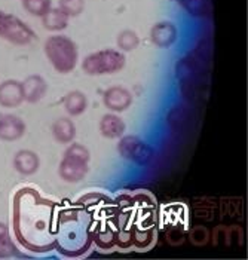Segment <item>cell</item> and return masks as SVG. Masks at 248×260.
<instances>
[{
  "instance_id": "obj_5",
  "label": "cell",
  "mask_w": 248,
  "mask_h": 260,
  "mask_svg": "<svg viewBox=\"0 0 248 260\" xmlns=\"http://www.w3.org/2000/svg\"><path fill=\"white\" fill-rule=\"evenodd\" d=\"M118 153L121 158L137 165H147L155 159V149L137 136H122L118 143Z\"/></svg>"
},
{
  "instance_id": "obj_12",
  "label": "cell",
  "mask_w": 248,
  "mask_h": 260,
  "mask_svg": "<svg viewBox=\"0 0 248 260\" xmlns=\"http://www.w3.org/2000/svg\"><path fill=\"white\" fill-rule=\"evenodd\" d=\"M98 128H100V134L104 139L115 140V139H121L124 136L126 125H125L124 119L121 116H118L116 113L112 112V113H107V115L101 116Z\"/></svg>"
},
{
  "instance_id": "obj_11",
  "label": "cell",
  "mask_w": 248,
  "mask_h": 260,
  "mask_svg": "<svg viewBox=\"0 0 248 260\" xmlns=\"http://www.w3.org/2000/svg\"><path fill=\"white\" fill-rule=\"evenodd\" d=\"M12 164H14L15 171L20 173L21 176H33L38 173L41 167V158L36 152L22 149L15 153Z\"/></svg>"
},
{
  "instance_id": "obj_8",
  "label": "cell",
  "mask_w": 248,
  "mask_h": 260,
  "mask_svg": "<svg viewBox=\"0 0 248 260\" xmlns=\"http://www.w3.org/2000/svg\"><path fill=\"white\" fill-rule=\"evenodd\" d=\"M25 122L17 115L3 113L0 115V140L17 141L25 134Z\"/></svg>"
},
{
  "instance_id": "obj_16",
  "label": "cell",
  "mask_w": 248,
  "mask_h": 260,
  "mask_svg": "<svg viewBox=\"0 0 248 260\" xmlns=\"http://www.w3.org/2000/svg\"><path fill=\"white\" fill-rule=\"evenodd\" d=\"M182 8L193 18H207L211 15V0H180Z\"/></svg>"
},
{
  "instance_id": "obj_15",
  "label": "cell",
  "mask_w": 248,
  "mask_h": 260,
  "mask_svg": "<svg viewBox=\"0 0 248 260\" xmlns=\"http://www.w3.org/2000/svg\"><path fill=\"white\" fill-rule=\"evenodd\" d=\"M62 106L68 116H81L88 109V99L82 91H70L64 97Z\"/></svg>"
},
{
  "instance_id": "obj_20",
  "label": "cell",
  "mask_w": 248,
  "mask_h": 260,
  "mask_svg": "<svg viewBox=\"0 0 248 260\" xmlns=\"http://www.w3.org/2000/svg\"><path fill=\"white\" fill-rule=\"evenodd\" d=\"M166 120H168V125L171 126V129H180L185 126L186 123V110L182 109V106H175L169 110L168 116H166Z\"/></svg>"
},
{
  "instance_id": "obj_7",
  "label": "cell",
  "mask_w": 248,
  "mask_h": 260,
  "mask_svg": "<svg viewBox=\"0 0 248 260\" xmlns=\"http://www.w3.org/2000/svg\"><path fill=\"white\" fill-rule=\"evenodd\" d=\"M103 104L105 109H109L113 113H122L128 110L132 104V94L125 86L116 85L110 86L104 91Z\"/></svg>"
},
{
  "instance_id": "obj_6",
  "label": "cell",
  "mask_w": 248,
  "mask_h": 260,
  "mask_svg": "<svg viewBox=\"0 0 248 260\" xmlns=\"http://www.w3.org/2000/svg\"><path fill=\"white\" fill-rule=\"evenodd\" d=\"M150 42L161 49H168L179 40V28L172 21H159L150 28Z\"/></svg>"
},
{
  "instance_id": "obj_17",
  "label": "cell",
  "mask_w": 248,
  "mask_h": 260,
  "mask_svg": "<svg viewBox=\"0 0 248 260\" xmlns=\"http://www.w3.org/2000/svg\"><path fill=\"white\" fill-rule=\"evenodd\" d=\"M116 45H118V49L124 54L132 52L134 49L140 46V36L137 35V31L131 28H125L122 31H119L116 38Z\"/></svg>"
},
{
  "instance_id": "obj_3",
  "label": "cell",
  "mask_w": 248,
  "mask_h": 260,
  "mask_svg": "<svg viewBox=\"0 0 248 260\" xmlns=\"http://www.w3.org/2000/svg\"><path fill=\"white\" fill-rule=\"evenodd\" d=\"M126 57L119 49L107 48L95 51L82 60V70L88 76H107L124 70Z\"/></svg>"
},
{
  "instance_id": "obj_14",
  "label": "cell",
  "mask_w": 248,
  "mask_h": 260,
  "mask_svg": "<svg viewBox=\"0 0 248 260\" xmlns=\"http://www.w3.org/2000/svg\"><path fill=\"white\" fill-rule=\"evenodd\" d=\"M52 137L60 144H68L76 137V125L68 118H60L52 123Z\"/></svg>"
},
{
  "instance_id": "obj_4",
  "label": "cell",
  "mask_w": 248,
  "mask_h": 260,
  "mask_svg": "<svg viewBox=\"0 0 248 260\" xmlns=\"http://www.w3.org/2000/svg\"><path fill=\"white\" fill-rule=\"evenodd\" d=\"M0 39L6 40L12 45L25 46L36 39V33L21 18L0 11Z\"/></svg>"
},
{
  "instance_id": "obj_13",
  "label": "cell",
  "mask_w": 248,
  "mask_h": 260,
  "mask_svg": "<svg viewBox=\"0 0 248 260\" xmlns=\"http://www.w3.org/2000/svg\"><path fill=\"white\" fill-rule=\"evenodd\" d=\"M41 20L43 28H46L48 31H52V33H60L68 27L70 17H67L58 6L57 8L52 6Z\"/></svg>"
},
{
  "instance_id": "obj_2",
  "label": "cell",
  "mask_w": 248,
  "mask_h": 260,
  "mask_svg": "<svg viewBox=\"0 0 248 260\" xmlns=\"http://www.w3.org/2000/svg\"><path fill=\"white\" fill-rule=\"evenodd\" d=\"M91 153L86 146L73 143L65 149L64 156L58 165V176L67 183L82 181L89 171Z\"/></svg>"
},
{
  "instance_id": "obj_10",
  "label": "cell",
  "mask_w": 248,
  "mask_h": 260,
  "mask_svg": "<svg viewBox=\"0 0 248 260\" xmlns=\"http://www.w3.org/2000/svg\"><path fill=\"white\" fill-rule=\"evenodd\" d=\"M22 85V95L24 101L30 104H36L46 95L48 91V83L42 78L41 75H31L27 76L21 82Z\"/></svg>"
},
{
  "instance_id": "obj_21",
  "label": "cell",
  "mask_w": 248,
  "mask_h": 260,
  "mask_svg": "<svg viewBox=\"0 0 248 260\" xmlns=\"http://www.w3.org/2000/svg\"><path fill=\"white\" fill-rule=\"evenodd\" d=\"M9 244V231H8V226L0 221V256L5 254V250Z\"/></svg>"
},
{
  "instance_id": "obj_18",
  "label": "cell",
  "mask_w": 248,
  "mask_h": 260,
  "mask_svg": "<svg viewBox=\"0 0 248 260\" xmlns=\"http://www.w3.org/2000/svg\"><path fill=\"white\" fill-rule=\"evenodd\" d=\"M21 2L25 12L39 18H42L52 8V0H21Z\"/></svg>"
},
{
  "instance_id": "obj_22",
  "label": "cell",
  "mask_w": 248,
  "mask_h": 260,
  "mask_svg": "<svg viewBox=\"0 0 248 260\" xmlns=\"http://www.w3.org/2000/svg\"><path fill=\"white\" fill-rule=\"evenodd\" d=\"M175 2H180V0H175Z\"/></svg>"
},
{
  "instance_id": "obj_9",
  "label": "cell",
  "mask_w": 248,
  "mask_h": 260,
  "mask_svg": "<svg viewBox=\"0 0 248 260\" xmlns=\"http://www.w3.org/2000/svg\"><path fill=\"white\" fill-rule=\"evenodd\" d=\"M24 103L22 85L20 80L8 79L0 83V106L6 109L20 107Z\"/></svg>"
},
{
  "instance_id": "obj_1",
  "label": "cell",
  "mask_w": 248,
  "mask_h": 260,
  "mask_svg": "<svg viewBox=\"0 0 248 260\" xmlns=\"http://www.w3.org/2000/svg\"><path fill=\"white\" fill-rule=\"evenodd\" d=\"M43 52L51 66L60 75L72 73L79 61V49L76 42L64 35L49 36L45 40Z\"/></svg>"
},
{
  "instance_id": "obj_19",
  "label": "cell",
  "mask_w": 248,
  "mask_h": 260,
  "mask_svg": "<svg viewBox=\"0 0 248 260\" xmlns=\"http://www.w3.org/2000/svg\"><path fill=\"white\" fill-rule=\"evenodd\" d=\"M58 8L70 18L79 17L85 11V0H58Z\"/></svg>"
}]
</instances>
